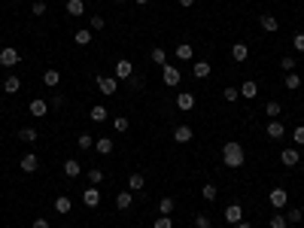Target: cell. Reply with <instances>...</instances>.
<instances>
[{
	"label": "cell",
	"mask_w": 304,
	"mask_h": 228,
	"mask_svg": "<svg viewBox=\"0 0 304 228\" xmlns=\"http://www.w3.org/2000/svg\"><path fill=\"white\" fill-rule=\"evenodd\" d=\"M195 228H213L210 216H207V213H198V216H195Z\"/></svg>",
	"instance_id": "41"
},
{
	"label": "cell",
	"mask_w": 304,
	"mask_h": 228,
	"mask_svg": "<svg viewBox=\"0 0 304 228\" xmlns=\"http://www.w3.org/2000/svg\"><path fill=\"white\" fill-rule=\"evenodd\" d=\"M238 91H240V98H246V100H253V98L258 95V85L253 82V79H246V82H243V85H240Z\"/></svg>",
	"instance_id": "23"
},
{
	"label": "cell",
	"mask_w": 304,
	"mask_h": 228,
	"mask_svg": "<svg viewBox=\"0 0 304 228\" xmlns=\"http://www.w3.org/2000/svg\"><path fill=\"white\" fill-rule=\"evenodd\" d=\"M82 204L85 207H97L100 204V189H85L82 192Z\"/></svg>",
	"instance_id": "19"
},
{
	"label": "cell",
	"mask_w": 304,
	"mask_h": 228,
	"mask_svg": "<svg viewBox=\"0 0 304 228\" xmlns=\"http://www.w3.org/2000/svg\"><path fill=\"white\" fill-rule=\"evenodd\" d=\"M210 70H213V67H210L207 61H195V64H192V76H195V79H207Z\"/></svg>",
	"instance_id": "21"
},
{
	"label": "cell",
	"mask_w": 304,
	"mask_h": 228,
	"mask_svg": "<svg viewBox=\"0 0 304 228\" xmlns=\"http://www.w3.org/2000/svg\"><path fill=\"white\" fill-rule=\"evenodd\" d=\"M152 228H174V222H171V216H164V213H161L159 219L152 222Z\"/></svg>",
	"instance_id": "43"
},
{
	"label": "cell",
	"mask_w": 304,
	"mask_h": 228,
	"mask_svg": "<svg viewBox=\"0 0 304 228\" xmlns=\"http://www.w3.org/2000/svg\"><path fill=\"white\" fill-rule=\"evenodd\" d=\"M174 207H176V201H174V198H161V201H159V213H164V216H171Z\"/></svg>",
	"instance_id": "32"
},
{
	"label": "cell",
	"mask_w": 304,
	"mask_h": 228,
	"mask_svg": "<svg viewBox=\"0 0 304 228\" xmlns=\"http://www.w3.org/2000/svg\"><path fill=\"white\" fill-rule=\"evenodd\" d=\"M18 167L25 170V174H33V170L40 167V158L33 155V152H28V155H25V158H21V162H18Z\"/></svg>",
	"instance_id": "13"
},
{
	"label": "cell",
	"mask_w": 304,
	"mask_h": 228,
	"mask_svg": "<svg viewBox=\"0 0 304 228\" xmlns=\"http://www.w3.org/2000/svg\"><path fill=\"white\" fill-rule=\"evenodd\" d=\"M137 3H140V6H146V3H149V0H137Z\"/></svg>",
	"instance_id": "54"
},
{
	"label": "cell",
	"mask_w": 304,
	"mask_h": 228,
	"mask_svg": "<svg viewBox=\"0 0 304 228\" xmlns=\"http://www.w3.org/2000/svg\"><path fill=\"white\" fill-rule=\"evenodd\" d=\"M73 40L80 43V46H88V43H92V31H88V28H80V31L73 33Z\"/></svg>",
	"instance_id": "31"
},
{
	"label": "cell",
	"mask_w": 304,
	"mask_h": 228,
	"mask_svg": "<svg viewBox=\"0 0 304 228\" xmlns=\"http://www.w3.org/2000/svg\"><path fill=\"white\" fill-rule=\"evenodd\" d=\"M70 207H73V204H70V198H67V195L55 198V210H58V213H70Z\"/></svg>",
	"instance_id": "30"
},
{
	"label": "cell",
	"mask_w": 304,
	"mask_h": 228,
	"mask_svg": "<svg viewBox=\"0 0 304 228\" xmlns=\"http://www.w3.org/2000/svg\"><path fill=\"white\" fill-rule=\"evenodd\" d=\"M286 88H292V91H295V88H301V76H298L295 70H292V73H286Z\"/></svg>",
	"instance_id": "36"
},
{
	"label": "cell",
	"mask_w": 304,
	"mask_h": 228,
	"mask_svg": "<svg viewBox=\"0 0 304 228\" xmlns=\"http://www.w3.org/2000/svg\"><path fill=\"white\" fill-rule=\"evenodd\" d=\"M280 162H283L286 167H298L301 155H298V149H283V152H280Z\"/></svg>",
	"instance_id": "10"
},
{
	"label": "cell",
	"mask_w": 304,
	"mask_h": 228,
	"mask_svg": "<svg viewBox=\"0 0 304 228\" xmlns=\"http://www.w3.org/2000/svg\"><path fill=\"white\" fill-rule=\"evenodd\" d=\"M201 195H204V201H216L219 192H216V186H213V182H207V186L201 189Z\"/></svg>",
	"instance_id": "39"
},
{
	"label": "cell",
	"mask_w": 304,
	"mask_h": 228,
	"mask_svg": "<svg viewBox=\"0 0 304 228\" xmlns=\"http://www.w3.org/2000/svg\"><path fill=\"white\" fill-rule=\"evenodd\" d=\"M28 110H31V116H46V113H49V100H43V98H33Z\"/></svg>",
	"instance_id": "14"
},
{
	"label": "cell",
	"mask_w": 304,
	"mask_h": 228,
	"mask_svg": "<svg viewBox=\"0 0 304 228\" xmlns=\"http://www.w3.org/2000/svg\"><path fill=\"white\" fill-rule=\"evenodd\" d=\"M18 61H21L18 49H13V46H6V49H0V64H3V67H16Z\"/></svg>",
	"instance_id": "6"
},
{
	"label": "cell",
	"mask_w": 304,
	"mask_h": 228,
	"mask_svg": "<svg viewBox=\"0 0 304 228\" xmlns=\"http://www.w3.org/2000/svg\"><path fill=\"white\" fill-rule=\"evenodd\" d=\"M0 110H3V104H0Z\"/></svg>",
	"instance_id": "57"
},
{
	"label": "cell",
	"mask_w": 304,
	"mask_h": 228,
	"mask_svg": "<svg viewBox=\"0 0 304 228\" xmlns=\"http://www.w3.org/2000/svg\"><path fill=\"white\" fill-rule=\"evenodd\" d=\"M116 3H125V0H116Z\"/></svg>",
	"instance_id": "55"
},
{
	"label": "cell",
	"mask_w": 304,
	"mask_h": 228,
	"mask_svg": "<svg viewBox=\"0 0 304 228\" xmlns=\"http://www.w3.org/2000/svg\"><path fill=\"white\" fill-rule=\"evenodd\" d=\"M280 67H283L286 73H292V70H295V58H292V55H286V58L280 61Z\"/></svg>",
	"instance_id": "46"
},
{
	"label": "cell",
	"mask_w": 304,
	"mask_h": 228,
	"mask_svg": "<svg viewBox=\"0 0 304 228\" xmlns=\"http://www.w3.org/2000/svg\"><path fill=\"white\" fill-rule=\"evenodd\" d=\"M88 31H104V16H92L88 18Z\"/></svg>",
	"instance_id": "42"
},
{
	"label": "cell",
	"mask_w": 304,
	"mask_h": 228,
	"mask_svg": "<svg viewBox=\"0 0 304 228\" xmlns=\"http://www.w3.org/2000/svg\"><path fill=\"white\" fill-rule=\"evenodd\" d=\"M265 116H271V119L280 116V104H277V100H268V104H265Z\"/></svg>",
	"instance_id": "40"
},
{
	"label": "cell",
	"mask_w": 304,
	"mask_h": 228,
	"mask_svg": "<svg viewBox=\"0 0 304 228\" xmlns=\"http://www.w3.org/2000/svg\"><path fill=\"white\" fill-rule=\"evenodd\" d=\"M76 143H80V149H95V137L92 134H80V140H76Z\"/></svg>",
	"instance_id": "38"
},
{
	"label": "cell",
	"mask_w": 304,
	"mask_h": 228,
	"mask_svg": "<svg viewBox=\"0 0 304 228\" xmlns=\"http://www.w3.org/2000/svg\"><path fill=\"white\" fill-rule=\"evenodd\" d=\"M31 13H33V16H43V13H46V0H33V3H31Z\"/></svg>",
	"instance_id": "45"
},
{
	"label": "cell",
	"mask_w": 304,
	"mask_h": 228,
	"mask_svg": "<svg viewBox=\"0 0 304 228\" xmlns=\"http://www.w3.org/2000/svg\"><path fill=\"white\" fill-rule=\"evenodd\" d=\"M286 225H289V222H286V216H283V213H274V216H271V222H268V228H286Z\"/></svg>",
	"instance_id": "37"
},
{
	"label": "cell",
	"mask_w": 304,
	"mask_h": 228,
	"mask_svg": "<svg viewBox=\"0 0 304 228\" xmlns=\"http://www.w3.org/2000/svg\"><path fill=\"white\" fill-rule=\"evenodd\" d=\"M176 3H179V6H183V9H189V6H192V3H195V0H176Z\"/></svg>",
	"instance_id": "52"
},
{
	"label": "cell",
	"mask_w": 304,
	"mask_h": 228,
	"mask_svg": "<svg viewBox=\"0 0 304 228\" xmlns=\"http://www.w3.org/2000/svg\"><path fill=\"white\" fill-rule=\"evenodd\" d=\"M222 162H225V167H243L246 164V152H243V146L238 143V140H228L222 146Z\"/></svg>",
	"instance_id": "1"
},
{
	"label": "cell",
	"mask_w": 304,
	"mask_h": 228,
	"mask_svg": "<svg viewBox=\"0 0 304 228\" xmlns=\"http://www.w3.org/2000/svg\"><path fill=\"white\" fill-rule=\"evenodd\" d=\"M112 146H116V143H112L110 137H95V152H100V155H110V152H112Z\"/></svg>",
	"instance_id": "15"
},
{
	"label": "cell",
	"mask_w": 304,
	"mask_h": 228,
	"mask_svg": "<svg viewBox=\"0 0 304 228\" xmlns=\"http://www.w3.org/2000/svg\"><path fill=\"white\" fill-rule=\"evenodd\" d=\"M64 228H73V225H64Z\"/></svg>",
	"instance_id": "56"
},
{
	"label": "cell",
	"mask_w": 304,
	"mask_h": 228,
	"mask_svg": "<svg viewBox=\"0 0 304 228\" xmlns=\"http://www.w3.org/2000/svg\"><path fill=\"white\" fill-rule=\"evenodd\" d=\"M292 140H295L298 146H304V125H298V128L292 131Z\"/></svg>",
	"instance_id": "47"
},
{
	"label": "cell",
	"mask_w": 304,
	"mask_h": 228,
	"mask_svg": "<svg viewBox=\"0 0 304 228\" xmlns=\"http://www.w3.org/2000/svg\"><path fill=\"white\" fill-rule=\"evenodd\" d=\"M18 88H21V79H18L16 73H9V76L3 79V91H6V95H18Z\"/></svg>",
	"instance_id": "16"
},
{
	"label": "cell",
	"mask_w": 304,
	"mask_h": 228,
	"mask_svg": "<svg viewBox=\"0 0 304 228\" xmlns=\"http://www.w3.org/2000/svg\"><path fill=\"white\" fill-rule=\"evenodd\" d=\"M222 98H225V104H234V100L240 98V91L238 88H231V85H225V91H222Z\"/></svg>",
	"instance_id": "35"
},
{
	"label": "cell",
	"mask_w": 304,
	"mask_h": 228,
	"mask_svg": "<svg viewBox=\"0 0 304 228\" xmlns=\"http://www.w3.org/2000/svg\"><path fill=\"white\" fill-rule=\"evenodd\" d=\"M128 85H131V88H140V85H143V76H131Z\"/></svg>",
	"instance_id": "50"
},
{
	"label": "cell",
	"mask_w": 304,
	"mask_h": 228,
	"mask_svg": "<svg viewBox=\"0 0 304 228\" xmlns=\"http://www.w3.org/2000/svg\"><path fill=\"white\" fill-rule=\"evenodd\" d=\"M112 128L116 131H128V116H116L112 119Z\"/></svg>",
	"instance_id": "44"
},
{
	"label": "cell",
	"mask_w": 304,
	"mask_h": 228,
	"mask_svg": "<svg viewBox=\"0 0 304 228\" xmlns=\"http://www.w3.org/2000/svg\"><path fill=\"white\" fill-rule=\"evenodd\" d=\"M192 137H195V131L189 128V125H176V128H174V140L176 143H189Z\"/></svg>",
	"instance_id": "11"
},
{
	"label": "cell",
	"mask_w": 304,
	"mask_h": 228,
	"mask_svg": "<svg viewBox=\"0 0 304 228\" xmlns=\"http://www.w3.org/2000/svg\"><path fill=\"white\" fill-rule=\"evenodd\" d=\"M107 116H110V113H107L104 107H92V113H88V119L97 122V125H104V122H107Z\"/></svg>",
	"instance_id": "28"
},
{
	"label": "cell",
	"mask_w": 304,
	"mask_h": 228,
	"mask_svg": "<svg viewBox=\"0 0 304 228\" xmlns=\"http://www.w3.org/2000/svg\"><path fill=\"white\" fill-rule=\"evenodd\" d=\"M112 76H116V79H131L134 76V64L128 58H119L116 67H112Z\"/></svg>",
	"instance_id": "4"
},
{
	"label": "cell",
	"mask_w": 304,
	"mask_h": 228,
	"mask_svg": "<svg viewBox=\"0 0 304 228\" xmlns=\"http://www.w3.org/2000/svg\"><path fill=\"white\" fill-rule=\"evenodd\" d=\"M268 137H271V140H283V137H286V128H283V122H280V119L268 122Z\"/></svg>",
	"instance_id": "9"
},
{
	"label": "cell",
	"mask_w": 304,
	"mask_h": 228,
	"mask_svg": "<svg viewBox=\"0 0 304 228\" xmlns=\"http://www.w3.org/2000/svg\"><path fill=\"white\" fill-rule=\"evenodd\" d=\"M143 186H146L143 174H131V177H128V189H131V192H143Z\"/></svg>",
	"instance_id": "27"
},
{
	"label": "cell",
	"mask_w": 304,
	"mask_h": 228,
	"mask_svg": "<svg viewBox=\"0 0 304 228\" xmlns=\"http://www.w3.org/2000/svg\"><path fill=\"white\" fill-rule=\"evenodd\" d=\"M292 46H295L298 52H304V33H295V37H292Z\"/></svg>",
	"instance_id": "48"
},
{
	"label": "cell",
	"mask_w": 304,
	"mask_h": 228,
	"mask_svg": "<svg viewBox=\"0 0 304 228\" xmlns=\"http://www.w3.org/2000/svg\"><path fill=\"white\" fill-rule=\"evenodd\" d=\"M240 219H243V207H240V204H228V207H225V222L238 225Z\"/></svg>",
	"instance_id": "7"
},
{
	"label": "cell",
	"mask_w": 304,
	"mask_h": 228,
	"mask_svg": "<svg viewBox=\"0 0 304 228\" xmlns=\"http://www.w3.org/2000/svg\"><path fill=\"white\" fill-rule=\"evenodd\" d=\"M258 25H262V31H268V33H277L280 31V21L274 16H258Z\"/></svg>",
	"instance_id": "18"
},
{
	"label": "cell",
	"mask_w": 304,
	"mask_h": 228,
	"mask_svg": "<svg viewBox=\"0 0 304 228\" xmlns=\"http://www.w3.org/2000/svg\"><path fill=\"white\" fill-rule=\"evenodd\" d=\"M67 13L70 16H85V0H67Z\"/></svg>",
	"instance_id": "24"
},
{
	"label": "cell",
	"mask_w": 304,
	"mask_h": 228,
	"mask_svg": "<svg viewBox=\"0 0 304 228\" xmlns=\"http://www.w3.org/2000/svg\"><path fill=\"white\" fill-rule=\"evenodd\" d=\"M31 228H49V219H43V216H40V219L31 222Z\"/></svg>",
	"instance_id": "49"
},
{
	"label": "cell",
	"mask_w": 304,
	"mask_h": 228,
	"mask_svg": "<svg viewBox=\"0 0 304 228\" xmlns=\"http://www.w3.org/2000/svg\"><path fill=\"white\" fill-rule=\"evenodd\" d=\"M161 82H164L167 88H176L179 82H183V70H179V67H174V64H164V67H161Z\"/></svg>",
	"instance_id": "2"
},
{
	"label": "cell",
	"mask_w": 304,
	"mask_h": 228,
	"mask_svg": "<svg viewBox=\"0 0 304 228\" xmlns=\"http://www.w3.org/2000/svg\"><path fill=\"white\" fill-rule=\"evenodd\" d=\"M283 216H286V222H292V225H298V222H301V219H304V213H301V210H298V207H292V210H286V213H283Z\"/></svg>",
	"instance_id": "33"
},
{
	"label": "cell",
	"mask_w": 304,
	"mask_h": 228,
	"mask_svg": "<svg viewBox=\"0 0 304 228\" xmlns=\"http://www.w3.org/2000/svg\"><path fill=\"white\" fill-rule=\"evenodd\" d=\"M176 107L183 113H189L195 107V95H192V91H176Z\"/></svg>",
	"instance_id": "8"
},
{
	"label": "cell",
	"mask_w": 304,
	"mask_h": 228,
	"mask_svg": "<svg viewBox=\"0 0 304 228\" xmlns=\"http://www.w3.org/2000/svg\"><path fill=\"white\" fill-rule=\"evenodd\" d=\"M192 55H195L192 43H176V58L179 61H192Z\"/></svg>",
	"instance_id": "22"
},
{
	"label": "cell",
	"mask_w": 304,
	"mask_h": 228,
	"mask_svg": "<svg viewBox=\"0 0 304 228\" xmlns=\"http://www.w3.org/2000/svg\"><path fill=\"white\" fill-rule=\"evenodd\" d=\"M234 228H253V225H250V222H243V219H240V222H238V225H234Z\"/></svg>",
	"instance_id": "53"
},
{
	"label": "cell",
	"mask_w": 304,
	"mask_h": 228,
	"mask_svg": "<svg viewBox=\"0 0 304 228\" xmlns=\"http://www.w3.org/2000/svg\"><path fill=\"white\" fill-rule=\"evenodd\" d=\"M80 170H82V167H80V162H76V158H67V162H64V174L70 177V179L80 177Z\"/></svg>",
	"instance_id": "26"
},
{
	"label": "cell",
	"mask_w": 304,
	"mask_h": 228,
	"mask_svg": "<svg viewBox=\"0 0 304 228\" xmlns=\"http://www.w3.org/2000/svg\"><path fill=\"white\" fill-rule=\"evenodd\" d=\"M64 104V98L61 95H52V100H49V107H61Z\"/></svg>",
	"instance_id": "51"
},
{
	"label": "cell",
	"mask_w": 304,
	"mask_h": 228,
	"mask_svg": "<svg viewBox=\"0 0 304 228\" xmlns=\"http://www.w3.org/2000/svg\"><path fill=\"white\" fill-rule=\"evenodd\" d=\"M88 182H92V186H100V182H104V170L92 167V170H88Z\"/></svg>",
	"instance_id": "34"
},
{
	"label": "cell",
	"mask_w": 304,
	"mask_h": 228,
	"mask_svg": "<svg viewBox=\"0 0 304 228\" xmlns=\"http://www.w3.org/2000/svg\"><path fill=\"white\" fill-rule=\"evenodd\" d=\"M268 201H271V207H274V210H283L286 204H289V192H286V189H271Z\"/></svg>",
	"instance_id": "5"
},
{
	"label": "cell",
	"mask_w": 304,
	"mask_h": 228,
	"mask_svg": "<svg viewBox=\"0 0 304 228\" xmlns=\"http://www.w3.org/2000/svg\"><path fill=\"white\" fill-rule=\"evenodd\" d=\"M134 204V195H131V189H125V192H119L116 195V210H128Z\"/></svg>",
	"instance_id": "20"
},
{
	"label": "cell",
	"mask_w": 304,
	"mask_h": 228,
	"mask_svg": "<svg viewBox=\"0 0 304 228\" xmlns=\"http://www.w3.org/2000/svg\"><path fill=\"white\" fill-rule=\"evenodd\" d=\"M97 88L110 98V95H116V91H119V79H116V76H104V73H100V76H97Z\"/></svg>",
	"instance_id": "3"
},
{
	"label": "cell",
	"mask_w": 304,
	"mask_h": 228,
	"mask_svg": "<svg viewBox=\"0 0 304 228\" xmlns=\"http://www.w3.org/2000/svg\"><path fill=\"white\" fill-rule=\"evenodd\" d=\"M37 137H40L37 128H21L18 131V140H25V143H37Z\"/></svg>",
	"instance_id": "29"
},
{
	"label": "cell",
	"mask_w": 304,
	"mask_h": 228,
	"mask_svg": "<svg viewBox=\"0 0 304 228\" xmlns=\"http://www.w3.org/2000/svg\"><path fill=\"white\" fill-rule=\"evenodd\" d=\"M231 58L234 61H246V58H250V46H246V43H234L231 46Z\"/></svg>",
	"instance_id": "17"
},
{
	"label": "cell",
	"mask_w": 304,
	"mask_h": 228,
	"mask_svg": "<svg viewBox=\"0 0 304 228\" xmlns=\"http://www.w3.org/2000/svg\"><path fill=\"white\" fill-rule=\"evenodd\" d=\"M43 82H46L49 88H58L61 85V70H58V67H49V70L43 73Z\"/></svg>",
	"instance_id": "12"
},
{
	"label": "cell",
	"mask_w": 304,
	"mask_h": 228,
	"mask_svg": "<svg viewBox=\"0 0 304 228\" xmlns=\"http://www.w3.org/2000/svg\"><path fill=\"white\" fill-rule=\"evenodd\" d=\"M149 61H152V64H159V67H164V64H167V55H164L161 46H155V49L149 52Z\"/></svg>",
	"instance_id": "25"
}]
</instances>
